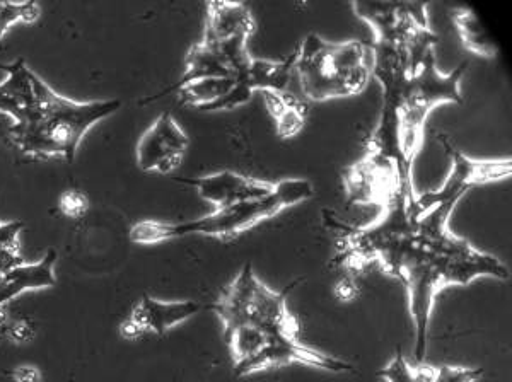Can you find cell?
Returning <instances> with one entry per match:
<instances>
[{"instance_id": "1", "label": "cell", "mask_w": 512, "mask_h": 382, "mask_svg": "<svg viewBox=\"0 0 512 382\" xmlns=\"http://www.w3.org/2000/svg\"><path fill=\"white\" fill-rule=\"evenodd\" d=\"M33 87L35 110L23 123L11 128L12 140L26 156L62 157L67 163H74L84 135L122 108L120 99L77 103L64 98L35 72Z\"/></svg>"}, {"instance_id": "2", "label": "cell", "mask_w": 512, "mask_h": 382, "mask_svg": "<svg viewBox=\"0 0 512 382\" xmlns=\"http://www.w3.org/2000/svg\"><path fill=\"white\" fill-rule=\"evenodd\" d=\"M415 186L402 188L383 215L364 227L345 226L340 220L326 219L337 229V255L330 265L349 272H362L378 263L381 272L396 277L408 253L414 248L419 219L414 214Z\"/></svg>"}, {"instance_id": "3", "label": "cell", "mask_w": 512, "mask_h": 382, "mask_svg": "<svg viewBox=\"0 0 512 382\" xmlns=\"http://www.w3.org/2000/svg\"><path fill=\"white\" fill-rule=\"evenodd\" d=\"M315 197V186L304 178H292L275 183L274 193L268 197L234 203L216 209L212 214L181 224H166L159 220H142L130 227L128 238L135 244H158L171 239L185 238L192 234L210 238L231 239L248 231L263 220L275 217L292 205Z\"/></svg>"}, {"instance_id": "4", "label": "cell", "mask_w": 512, "mask_h": 382, "mask_svg": "<svg viewBox=\"0 0 512 382\" xmlns=\"http://www.w3.org/2000/svg\"><path fill=\"white\" fill-rule=\"evenodd\" d=\"M296 52L299 89L304 99L315 103L357 96L373 77V52L366 41L332 43L309 33Z\"/></svg>"}, {"instance_id": "5", "label": "cell", "mask_w": 512, "mask_h": 382, "mask_svg": "<svg viewBox=\"0 0 512 382\" xmlns=\"http://www.w3.org/2000/svg\"><path fill=\"white\" fill-rule=\"evenodd\" d=\"M299 280L275 292L263 284L253 272V265L246 263L233 282L222 290L221 296L210 309L217 314L224 326V338L241 328H251L267 336H292L299 338L301 326L292 316L287 299Z\"/></svg>"}, {"instance_id": "6", "label": "cell", "mask_w": 512, "mask_h": 382, "mask_svg": "<svg viewBox=\"0 0 512 382\" xmlns=\"http://www.w3.org/2000/svg\"><path fill=\"white\" fill-rule=\"evenodd\" d=\"M468 62H461L449 74L439 72L436 50L425 55L414 74L408 76L400 94V122H402L403 151L410 161L419 156L424 142V123L436 106L444 103L463 105L461 79L466 74Z\"/></svg>"}, {"instance_id": "7", "label": "cell", "mask_w": 512, "mask_h": 382, "mask_svg": "<svg viewBox=\"0 0 512 382\" xmlns=\"http://www.w3.org/2000/svg\"><path fill=\"white\" fill-rule=\"evenodd\" d=\"M355 16L373 29V43L407 50L410 74L425 55L436 50L439 36L432 33L424 2H352Z\"/></svg>"}, {"instance_id": "8", "label": "cell", "mask_w": 512, "mask_h": 382, "mask_svg": "<svg viewBox=\"0 0 512 382\" xmlns=\"http://www.w3.org/2000/svg\"><path fill=\"white\" fill-rule=\"evenodd\" d=\"M439 142L451 159V173L437 190L425 191L415 197L414 214L417 219L436 207H456L461 198L475 186L507 180L512 174V159L478 161L466 156L453 144V140L441 135Z\"/></svg>"}, {"instance_id": "9", "label": "cell", "mask_w": 512, "mask_h": 382, "mask_svg": "<svg viewBox=\"0 0 512 382\" xmlns=\"http://www.w3.org/2000/svg\"><path fill=\"white\" fill-rule=\"evenodd\" d=\"M412 171L391 163L384 157L367 154L361 161L344 169V185L347 205H373L386 209L402 188H412Z\"/></svg>"}, {"instance_id": "10", "label": "cell", "mask_w": 512, "mask_h": 382, "mask_svg": "<svg viewBox=\"0 0 512 382\" xmlns=\"http://www.w3.org/2000/svg\"><path fill=\"white\" fill-rule=\"evenodd\" d=\"M291 364L308 365V367L335 372V374L355 371L354 365L349 362L323 354L315 348L306 347L304 343L299 342V338L277 335L268 336L267 342L263 343V347L255 355H251L250 359L243 360L241 364L234 365V376H251L256 372L277 369L282 365Z\"/></svg>"}, {"instance_id": "11", "label": "cell", "mask_w": 512, "mask_h": 382, "mask_svg": "<svg viewBox=\"0 0 512 382\" xmlns=\"http://www.w3.org/2000/svg\"><path fill=\"white\" fill-rule=\"evenodd\" d=\"M190 139L169 111L147 128L135 149L137 164L146 173H173L180 166Z\"/></svg>"}, {"instance_id": "12", "label": "cell", "mask_w": 512, "mask_h": 382, "mask_svg": "<svg viewBox=\"0 0 512 382\" xmlns=\"http://www.w3.org/2000/svg\"><path fill=\"white\" fill-rule=\"evenodd\" d=\"M202 309L204 306L197 301H159L151 296H142L130 316L120 325V335L130 342L149 333L163 336L175 326L197 316Z\"/></svg>"}, {"instance_id": "13", "label": "cell", "mask_w": 512, "mask_h": 382, "mask_svg": "<svg viewBox=\"0 0 512 382\" xmlns=\"http://www.w3.org/2000/svg\"><path fill=\"white\" fill-rule=\"evenodd\" d=\"M176 181L197 188L198 195L204 198L205 202L216 205V209L246 202V200L268 197L275 190V183L256 180L233 171H221V173L209 174L195 180L176 178Z\"/></svg>"}, {"instance_id": "14", "label": "cell", "mask_w": 512, "mask_h": 382, "mask_svg": "<svg viewBox=\"0 0 512 382\" xmlns=\"http://www.w3.org/2000/svg\"><path fill=\"white\" fill-rule=\"evenodd\" d=\"M204 40L217 45L231 41H250L256 23L251 11L241 2L210 0L205 9Z\"/></svg>"}, {"instance_id": "15", "label": "cell", "mask_w": 512, "mask_h": 382, "mask_svg": "<svg viewBox=\"0 0 512 382\" xmlns=\"http://www.w3.org/2000/svg\"><path fill=\"white\" fill-rule=\"evenodd\" d=\"M57 251L50 249L43 260L36 263H26L12 268L9 272L0 275V307H6L12 299L31 290L50 289L57 284L55 265H57Z\"/></svg>"}, {"instance_id": "16", "label": "cell", "mask_w": 512, "mask_h": 382, "mask_svg": "<svg viewBox=\"0 0 512 382\" xmlns=\"http://www.w3.org/2000/svg\"><path fill=\"white\" fill-rule=\"evenodd\" d=\"M0 69L7 72L6 79L0 82V111L11 116L14 125L23 123L36 105L33 72L26 67L23 58L9 65L0 64Z\"/></svg>"}, {"instance_id": "17", "label": "cell", "mask_w": 512, "mask_h": 382, "mask_svg": "<svg viewBox=\"0 0 512 382\" xmlns=\"http://www.w3.org/2000/svg\"><path fill=\"white\" fill-rule=\"evenodd\" d=\"M262 94L268 113L274 118L280 139L296 137L303 130L304 120L308 115V106L304 103V98H297L296 94L291 93V89L284 93Z\"/></svg>"}, {"instance_id": "18", "label": "cell", "mask_w": 512, "mask_h": 382, "mask_svg": "<svg viewBox=\"0 0 512 382\" xmlns=\"http://www.w3.org/2000/svg\"><path fill=\"white\" fill-rule=\"evenodd\" d=\"M453 24L460 35L461 45L478 57L494 60L499 55V48L494 40L490 38L487 29L483 28L477 14L468 9V7H458L454 9Z\"/></svg>"}, {"instance_id": "19", "label": "cell", "mask_w": 512, "mask_h": 382, "mask_svg": "<svg viewBox=\"0 0 512 382\" xmlns=\"http://www.w3.org/2000/svg\"><path fill=\"white\" fill-rule=\"evenodd\" d=\"M234 86L233 77H222V79H202V81L190 82L185 86L178 87L176 93L181 105H188L195 110H202L205 106L216 103L217 99L224 98Z\"/></svg>"}, {"instance_id": "20", "label": "cell", "mask_w": 512, "mask_h": 382, "mask_svg": "<svg viewBox=\"0 0 512 382\" xmlns=\"http://www.w3.org/2000/svg\"><path fill=\"white\" fill-rule=\"evenodd\" d=\"M378 377L386 382H434L436 367L425 364L412 367L405 359L402 347H398L393 359L386 364L384 369L378 371Z\"/></svg>"}, {"instance_id": "21", "label": "cell", "mask_w": 512, "mask_h": 382, "mask_svg": "<svg viewBox=\"0 0 512 382\" xmlns=\"http://www.w3.org/2000/svg\"><path fill=\"white\" fill-rule=\"evenodd\" d=\"M24 227L26 224L23 220L0 222V275L23 265L21 234H23Z\"/></svg>"}, {"instance_id": "22", "label": "cell", "mask_w": 512, "mask_h": 382, "mask_svg": "<svg viewBox=\"0 0 512 382\" xmlns=\"http://www.w3.org/2000/svg\"><path fill=\"white\" fill-rule=\"evenodd\" d=\"M41 18L38 2H0V41L14 24H33Z\"/></svg>"}, {"instance_id": "23", "label": "cell", "mask_w": 512, "mask_h": 382, "mask_svg": "<svg viewBox=\"0 0 512 382\" xmlns=\"http://www.w3.org/2000/svg\"><path fill=\"white\" fill-rule=\"evenodd\" d=\"M59 209L65 217L79 220L88 214L89 198L81 190H67L60 195Z\"/></svg>"}, {"instance_id": "24", "label": "cell", "mask_w": 512, "mask_h": 382, "mask_svg": "<svg viewBox=\"0 0 512 382\" xmlns=\"http://www.w3.org/2000/svg\"><path fill=\"white\" fill-rule=\"evenodd\" d=\"M483 369H466V367H451L443 365L436 369L434 382H475L483 376Z\"/></svg>"}, {"instance_id": "25", "label": "cell", "mask_w": 512, "mask_h": 382, "mask_svg": "<svg viewBox=\"0 0 512 382\" xmlns=\"http://www.w3.org/2000/svg\"><path fill=\"white\" fill-rule=\"evenodd\" d=\"M6 336L7 340H11L16 345H28L36 338V326L30 319H16L7 326Z\"/></svg>"}, {"instance_id": "26", "label": "cell", "mask_w": 512, "mask_h": 382, "mask_svg": "<svg viewBox=\"0 0 512 382\" xmlns=\"http://www.w3.org/2000/svg\"><path fill=\"white\" fill-rule=\"evenodd\" d=\"M333 292H335V297H337L338 301L342 302H352L357 297V294H359L357 284H355V280L352 277H344L342 280H338V284L335 285Z\"/></svg>"}, {"instance_id": "27", "label": "cell", "mask_w": 512, "mask_h": 382, "mask_svg": "<svg viewBox=\"0 0 512 382\" xmlns=\"http://www.w3.org/2000/svg\"><path fill=\"white\" fill-rule=\"evenodd\" d=\"M12 379L16 382H41L43 374L36 365L23 364L12 371Z\"/></svg>"}, {"instance_id": "28", "label": "cell", "mask_w": 512, "mask_h": 382, "mask_svg": "<svg viewBox=\"0 0 512 382\" xmlns=\"http://www.w3.org/2000/svg\"><path fill=\"white\" fill-rule=\"evenodd\" d=\"M9 325H11V319H9L6 307H0V330H4V333H6Z\"/></svg>"}]
</instances>
